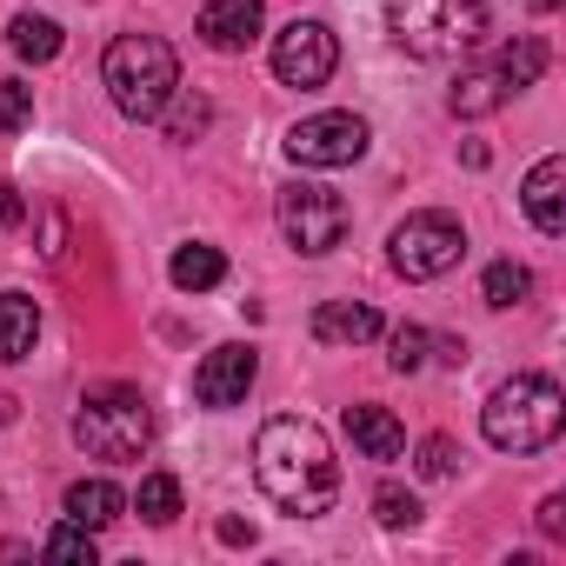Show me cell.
Returning a JSON list of instances; mask_svg holds the SVG:
<instances>
[{
	"mask_svg": "<svg viewBox=\"0 0 566 566\" xmlns=\"http://www.w3.org/2000/svg\"><path fill=\"white\" fill-rule=\"evenodd\" d=\"M533 8H539V14H553V8H559V0H533Z\"/></svg>",
	"mask_w": 566,
	"mask_h": 566,
	"instance_id": "cell-33",
	"label": "cell"
},
{
	"mask_svg": "<svg viewBox=\"0 0 566 566\" xmlns=\"http://www.w3.org/2000/svg\"><path fill=\"white\" fill-rule=\"evenodd\" d=\"M520 207H526V220H533L546 240H559V233H566V160H559V154H546V160L526 174Z\"/></svg>",
	"mask_w": 566,
	"mask_h": 566,
	"instance_id": "cell-12",
	"label": "cell"
},
{
	"mask_svg": "<svg viewBox=\"0 0 566 566\" xmlns=\"http://www.w3.org/2000/svg\"><path fill=\"white\" fill-rule=\"evenodd\" d=\"M220 539H227V546H253V526H247V520H220Z\"/></svg>",
	"mask_w": 566,
	"mask_h": 566,
	"instance_id": "cell-32",
	"label": "cell"
},
{
	"mask_svg": "<svg viewBox=\"0 0 566 566\" xmlns=\"http://www.w3.org/2000/svg\"><path fill=\"white\" fill-rule=\"evenodd\" d=\"M500 74L513 81V94H520V87H533V81L546 74V41H539V34L506 41V48H500Z\"/></svg>",
	"mask_w": 566,
	"mask_h": 566,
	"instance_id": "cell-22",
	"label": "cell"
},
{
	"mask_svg": "<svg viewBox=\"0 0 566 566\" xmlns=\"http://www.w3.org/2000/svg\"><path fill=\"white\" fill-rule=\"evenodd\" d=\"M559 427H566V394L546 374H513L480 407V433L500 453H539L559 440Z\"/></svg>",
	"mask_w": 566,
	"mask_h": 566,
	"instance_id": "cell-2",
	"label": "cell"
},
{
	"mask_svg": "<svg viewBox=\"0 0 566 566\" xmlns=\"http://www.w3.org/2000/svg\"><path fill=\"white\" fill-rule=\"evenodd\" d=\"M387 260H394V273H407V280H440V273H453L460 260H467V227L453 220V213H407L394 233H387Z\"/></svg>",
	"mask_w": 566,
	"mask_h": 566,
	"instance_id": "cell-6",
	"label": "cell"
},
{
	"mask_svg": "<svg viewBox=\"0 0 566 566\" xmlns=\"http://www.w3.org/2000/svg\"><path fill=\"white\" fill-rule=\"evenodd\" d=\"M334 67H340V41H334L327 21H287L273 34V81L280 87L314 94V87L334 81Z\"/></svg>",
	"mask_w": 566,
	"mask_h": 566,
	"instance_id": "cell-9",
	"label": "cell"
},
{
	"mask_svg": "<svg viewBox=\"0 0 566 566\" xmlns=\"http://www.w3.org/2000/svg\"><path fill=\"white\" fill-rule=\"evenodd\" d=\"M374 520H380V526H413V520H420V500H413L407 486H380V493H374Z\"/></svg>",
	"mask_w": 566,
	"mask_h": 566,
	"instance_id": "cell-25",
	"label": "cell"
},
{
	"mask_svg": "<svg viewBox=\"0 0 566 566\" xmlns=\"http://www.w3.org/2000/svg\"><path fill=\"white\" fill-rule=\"evenodd\" d=\"M253 380H260V354L247 347V340H227V347H213L200 367H193V400L200 407H240L247 394H253Z\"/></svg>",
	"mask_w": 566,
	"mask_h": 566,
	"instance_id": "cell-10",
	"label": "cell"
},
{
	"mask_svg": "<svg viewBox=\"0 0 566 566\" xmlns=\"http://www.w3.org/2000/svg\"><path fill=\"white\" fill-rule=\"evenodd\" d=\"M427 340H433V334H427V327H413V321H407V327H394V340H387V347H394V354H387V367H394V374H420V367H427Z\"/></svg>",
	"mask_w": 566,
	"mask_h": 566,
	"instance_id": "cell-23",
	"label": "cell"
},
{
	"mask_svg": "<svg viewBox=\"0 0 566 566\" xmlns=\"http://www.w3.org/2000/svg\"><path fill=\"white\" fill-rule=\"evenodd\" d=\"M74 440L94 453V460H140L154 447V407L140 387H87L81 394V413H74Z\"/></svg>",
	"mask_w": 566,
	"mask_h": 566,
	"instance_id": "cell-5",
	"label": "cell"
},
{
	"mask_svg": "<svg viewBox=\"0 0 566 566\" xmlns=\"http://www.w3.org/2000/svg\"><path fill=\"white\" fill-rule=\"evenodd\" d=\"M287 160L294 167H354L367 147H374V127L360 120V114H307V120H294L287 127Z\"/></svg>",
	"mask_w": 566,
	"mask_h": 566,
	"instance_id": "cell-8",
	"label": "cell"
},
{
	"mask_svg": "<svg viewBox=\"0 0 566 566\" xmlns=\"http://www.w3.org/2000/svg\"><path fill=\"white\" fill-rule=\"evenodd\" d=\"M127 506H134L147 526H174V520H180V480H174V473H147Z\"/></svg>",
	"mask_w": 566,
	"mask_h": 566,
	"instance_id": "cell-21",
	"label": "cell"
},
{
	"mask_svg": "<svg viewBox=\"0 0 566 566\" xmlns=\"http://www.w3.org/2000/svg\"><path fill=\"white\" fill-rule=\"evenodd\" d=\"M101 81H107V101L127 120H160L167 101L180 94V61L160 34H120L101 61Z\"/></svg>",
	"mask_w": 566,
	"mask_h": 566,
	"instance_id": "cell-4",
	"label": "cell"
},
{
	"mask_svg": "<svg viewBox=\"0 0 566 566\" xmlns=\"http://www.w3.org/2000/svg\"><path fill=\"white\" fill-rule=\"evenodd\" d=\"M273 213H280V233H287V247L307 253V260L334 253V247L347 240V227H354L347 200H340L334 187H307V180L280 187V207H273Z\"/></svg>",
	"mask_w": 566,
	"mask_h": 566,
	"instance_id": "cell-7",
	"label": "cell"
},
{
	"mask_svg": "<svg viewBox=\"0 0 566 566\" xmlns=\"http://www.w3.org/2000/svg\"><path fill=\"white\" fill-rule=\"evenodd\" d=\"M526 294H533V273H526L520 260H493L486 280H480V301L500 307V314H506V307H526Z\"/></svg>",
	"mask_w": 566,
	"mask_h": 566,
	"instance_id": "cell-20",
	"label": "cell"
},
{
	"mask_svg": "<svg viewBox=\"0 0 566 566\" xmlns=\"http://www.w3.org/2000/svg\"><path fill=\"white\" fill-rule=\"evenodd\" d=\"M453 467H460V447H453L447 433H433V440H420V473H427V480H447Z\"/></svg>",
	"mask_w": 566,
	"mask_h": 566,
	"instance_id": "cell-28",
	"label": "cell"
},
{
	"mask_svg": "<svg viewBox=\"0 0 566 566\" xmlns=\"http://www.w3.org/2000/svg\"><path fill=\"white\" fill-rule=\"evenodd\" d=\"M427 347H433L447 367H467V340H427Z\"/></svg>",
	"mask_w": 566,
	"mask_h": 566,
	"instance_id": "cell-31",
	"label": "cell"
},
{
	"mask_svg": "<svg viewBox=\"0 0 566 566\" xmlns=\"http://www.w3.org/2000/svg\"><path fill=\"white\" fill-rule=\"evenodd\" d=\"M260 28H266L260 0H207V8H200V41L213 54H247L260 41Z\"/></svg>",
	"mask_w": 566,
	"mask_h": 566,
	"instance_id": "cell-11",
	"label": "cell"
},
{
	"mask_svg": "<svg viewBox=\"0 0 566 566\" xmlns=\"http://www.w3.org/2000/svg\"><path fill=\"white\" fill-rule=\"evenodd\" d=\"M506 101H513V81L500 74V61H493V67L460 74V81H453V94H447V107H453L460 120H480V114H493V107H506Z\"/></svg>",
	"mask_w": 566,
	"mask_h": 566,
	"instance_id": "cell-17",
	"label": "cell"
},
{
	"mask_svg": "<svg viewBox=\"0 0 566 566\" xmlns=\"http://www.w3.org/2000/svg\"><path fill=\"white\" fill-rule=\"evenodd\" d=\"M41 553H48V559H74V566H94V559H101L94 533H87V526H74V520H67L61 533H48V546H41Z\"/></svg>",
	"mask_w": 566,
	"mask_h": 566,
	"instance_id": "cell-24",
	"label": "cell"
},
{
	"mask_svg": "<svg viewBox=\"0 0 566 566\" xmlns=\"http://www.w3.org/2000/svg\"><path fill=\"white\" fill-rule=\"evenodd\" d=\"M167 280H174L180 294H213L220 280H227V253H220V247H207V240H187V247H174Z\"/></svg>",
	"mask_w": 566,
	"mask_h": 566,
	"instance_id": "cell-16",
	"label": "cell"
},
{
	"mask_svg": "<svg viewBox=\"0 0 566 566\" xmlns=\"http://www.w3.org/2000/svg\"><path fill=\"white\" fill-rule=\"evenodd\" d=\"M539 533L546 539H566V493H546L539 500Z\"/></svg>",
	"mask_w": 566,
	"mask_h": 566,
	"instance_id": "cell-29",
	"label": "cell"
},
{
	"mask_svg": "<svg viewBox=\"0 0 566 566\" xmlns=\"http://www.w3.org/2000/svg\"><path fill=\"white\" fill-rule=\"evenodd\" d=\"M347 440H354L367 460H400V453H407V427H400L387 407H374V400L347 407Z\"/></svg>",
	"mask_w": 566,
	"mask_h": 566,
	"instance_id": "cell-14",
	"label": "cell"
},
{
	"mask_svg": "<svg viewBox=\"0 0 566 566\" xmlns=\"http://www.w3.org/2000/svg\"><path fill=\"white\" fill-rule=\"evenodd\" d=\"M486 0H387V34L413 61H453L486 41Z\"/></svg>",
	"mask_w": 566,
	"mask_h": 566,
	"instance_id": "cell-3",
	"label": "cell"
},
{
	"mask_svg": "<svg viewBox=\"0 0 566 566\" xmlns=\"http://www.w3.org/2000/svg\"><path fill=\"white\" fill-rule=\"evenodd\" d=\"M167 107H174V101H167ZM207 120H213V107H207V101H180V107L167 114V134H174V140H200V134H207Z\"/></svg>",
	"mask_w": 566,
	"mask_h": 566,
	"instance_id": "cell-27",
	"label": "cell"
},
{
	"mask_svg": "<svg viewBox=\"0 0 566 566\" xmlns=\"http://www.w3.org/2000/svg\"><path fill=\"white\" fill-rule=\"evenodd\" d=\"M41 340V307L28 294H0V360H28Z\"/></svg>",
	"mask_w": 566,
	"mask_h": 566,
	"instance_id": "cell-18",
	"label": "cell"
},
{
	"mask_svg": "<svg viewBox=\"0 0 566 566\" xmlns=\"http://www.w3.org/2000/svg\"><path fill=\"white\" fill-rule=\"evenodd\" d=\"M253 480L260 493L294 513V520H321L334 500H340V460H334V440L301 420V413H280L253 433Z\"/></svg>",
	"mask_w": 566,
	"mask_h": 566,
	"instance_id": "cell-1",
	"label": "cell"
},
{
	"mask_svg": "<svg viewBox=\"0 0 566 566\" xmlns=\"http://www.w3.org/2000/svg\"><path fill=\"white\" fill-rule=\"evenodd\" d=\"M380 334V314L367 301H321L314 307V340L321 347H367Z\"/></svg>",
	"mask_w": 566,
	"mask_h": 566,
	"instance_id": "cell-13",
	"label": "cell"
},
{
	"mask_svg": "<svg viewBox=\"0 0 566 566\" xmlns=\"http://www.w3.org/2000/svg\"><path fill=\"white\" fill-rule=\"evenodd\" d=\"M28 120H34V87H28V81H0V127L14 134V127H28Z\"/></svg>",
	"mask_w": 566,
	"mask_h": 566,
	"instance_id": "cell-26",
	"label": "cell"
},
{
	"mask_svg": "<svg viewBox=\"0 0 566 566\" xmlns=\"http://www.w3.org/2000/svg\"><path fill=\"white\" fill-rule=\"evenodd\" d=\"M61 506H67V520H74V526H87V533H107V526L127 513V493H120L114 480H74Z\"/></svg>",
	"mask_w": 566,
	"mask_h": 566,
	"instance_id": "cell-15",
	"label": "cell"
},
{
	"mask_svg": "<svg viewBox=\"0 0 566 566\" xmlns=\"http://www.w3.org/2000/svg\"><path fill=\"white\" fill-rule=\"evenodd\" d=\"M8 48H14L21 61L48 67V61L61 54V28H54L48 14H14V21H8Z\"/></svg>",
	"mask_w": 566,
	"mask_h": 566,
	"instance_id": "cell-19",
	"label": "cell"
},
{
	"mask_svg": "<svg viewBox=\"0 0 566 566\" xmlns=\"http://www.w3.org/2000/svg\"><path fill=\"white\" fill-rule=\"evenodd\" d=\"M21 220H28V200L14 193V180H8V174H0V227H21Z\"/></svg>",
	"mask_w": 566,
	"mask_h": 566,
	"instance_id": "cell-30",
	"label": "cell"
}]
</instances>
